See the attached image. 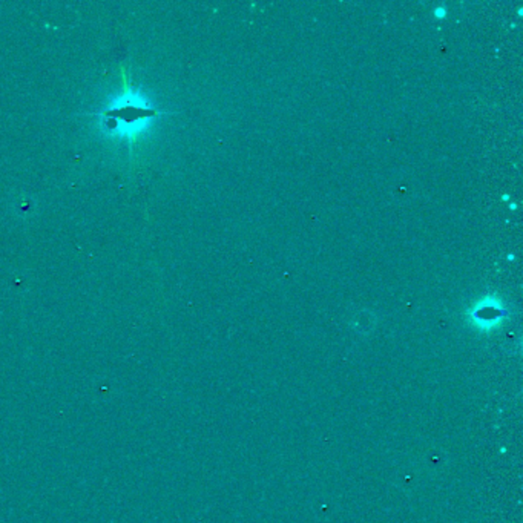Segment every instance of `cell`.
<instances>
[{
  "label": "cell",
  "mask_w": 523,
  "mask_h": 523,
  "mask_svg": "<svg viewBox=\"0 0 523 523\" xmlns=\"http://www.w3.org/2000/svg\"><path fill=\"white\" fill-rule=\"evenodd\" d=\"M505 312L500 307V303L498 299H485L483 304H479L471 313L473 324L481 330H491L494 327H498L502 321Z\"/></svg>",
  "instance_id": "obj_1"
}]
</instances>
